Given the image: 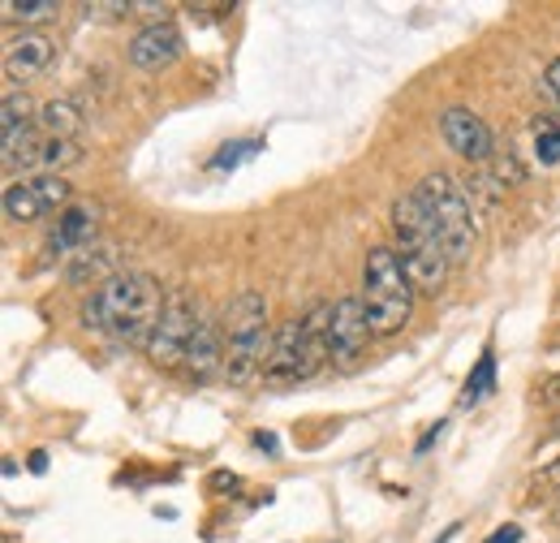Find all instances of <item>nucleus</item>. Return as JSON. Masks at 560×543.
Listing matches in <instances>:
<instances>
[{
  "label": "nucleus",
  "instance_id": "obj_1",
  "mask_svg": "<svg viewBox=\"0 0 560 543\" xmlns=\"http://www.w3.org/2000/svg\"><path fill=\"white\" fill-rule=\"evenodd\" d=\"M164 289L147 276V272H117L113 280H104L100 289H91V298L82 302V324L91 333L121 340V345H142L155 333L160 315H164Z\"/></svg>",
  "mask_w": 560,
  "mask_h": 543
},
{
  "label": "nucleus",
  "instance_id": "obj_2",
  "mask_svg": "<svg viewBox=\"0 0 560 543\" xmlns=\"http://www.w3.org/2000/svg\"><path fill=\"white\" fill-rule=\"evenodd\" d=\"M220 328H224V376L246 389L255 380H264L268 371V358H272V328H268V302L259 289H242L224 315H220Z\"/></svg>",
  "mask_w": 560,
  "mask_h": 543
},
{
  "label": "nucleus",
  "instance_id": "obj_3",
  "mask_svg": "<svg viewBox=\"0 0 560 543\" xmlns=\"http://www.w3.org/2000/svg\"><path fill=\"white\" fill-rule=\"evenodd\" d=\"M415 280L401 268V255L393 246H375L362 264V311L371 320L375 337H393L410 324L415 311Z\"/></svg>",
  "mask_w": 560,
  "mask_h": 543
},
{
  "label": "nucleus",
  "instance_id": "obj_4",
  "mask_svg": "<svg viewBox=\"0 0 560 543\" xmlns=\"http://www.w3.org/2000/svg\"><path fill=\"white\" fill-rule=\"evenodd\" d=\"M328 320H332V302H315L306 315L280 324L277 340H272V358L264 380L268 384H302L311 380L332 354H328Z\"/></svg>",
  "mask_w": 560,
  "mask_h": 543
},
{
  "label": "nucleus",
  "instance_id": "obj_5",
  "mask_svg": "<svg viewBox=\"0 0 560 543\" xmlns=\"http://www.w3.org/2000/svg\"><path fill=\"white\" fill-rule=\"evenodd\" d=\"M393 233H397L401 268L410 272L415 289H419V293H440L444 280H448L453 259H448L440 233L431 229V220H427V211L419 207L415 195H406V199L393 204Z\"/></svg>",
  "mask_w": 560,
  "mask_h": 543
},
{
  "label": "nucleus",
  "instance_id": "obj_6",
  "mask_svg": "<svg viewBox=\"0 0 560 543\" xmlns=\"http://www.w3.org/2000/svg\"><path fill=\"white\" fill-rule=\"evenodd\" d=\"M419 207L427 211L431 229L440 233L444 251L453 264H466L470 251H475V207L466 199L462 182L453 173H427L422 186L415 190Z\"/></svg>",
  "mask_w": 560,
  "mask_h": 543
},
{
  "label": "nucleus",
  "instance_id": "obj_7",
  "mask_svg": "<svg viewBox=\"0 0 560 543\" xmlns=\"http://www.w3.org/2000/svg\"><path fill=\"white\" fill-rule=\"evenodd\" d=\"M199 328H203V315H199L195 298L182 293V289H173L168 302H164V315H160L155 333L147 340V358H151L155 367H164V371H168V367H186Z\"/></svg>",
  "mask_w": 560,
  "mask_h": 543
},
{
  "label": "nucleus",
  "instance_id": "obj_8",
  "mask_svg": "<svg viewBox=\"0 0 560 543\" xmlns=\"http://www.w3.org/2000/svg\"><path fill=\"white\" fill-rule=\"evenodd\" d=\"M66 204H70L66 177H18L13 186H4V216L13 224H31Z\"/></svg>",
  "mask_w": 560,
  "mask_h": 543
},
{
  "label": "nucleus",
  "instance_id": "obj_9",
  "mask_svg": "<svg viewBox=\"0 0 560 543\" xmlns=\"http://www.w3.org/2000/svg\"><path fill=\"white\" fill-rule=\"evenodd\" d=\"M440 135H444V142L462 160H470V164H488L491 151H495L488 122L479 113H470V108H444L440 113Z\"/></svg>",
  "mask_w": 560,
  "mask_h": 543
},
{
  "label": "nucleus",
  "instance_id": "obj_10",
  "mask_svg": "<svg viewBox=\"0 0 560 543\" xmlns=\"http://www.w3.org/2000/svg\"><path fill=\"white\" fill-rule=\"evenodd\" d=\"M371 337H375V333H371V320H366V311H362V298H341V302H332L328 354H332L337 362H353V358L366 349Z\"/></svg>",
  "mask_w": 560,
  "mask_h": 543
},
{
  "label": "nucleus",
  "instance_id": "obj_11",
  "mask_svg": "<svg viewBox=\"0 0 560 543\" xmlns=\"http://www.w3.org/2000/svg\"><path fill=\"white\" fill-rule=\"evenodd\" d=\"M182 57V31L173 22H151L142 26L130 44V61L139 69H164Z\"/></svg>",
  "mask_w": 560,
  "mask_h": 543
},
{
  "label": "nucleus",
  "instance_id": "obj_12",
  "mask_svg": "<svg viewBox=\"0 0 560 543\" xmlns=\"http://www.w3.org/2000/svg\"><path fill=\"white\" fill-rule=\"evenodd\" d=\"M48 66H52V39L48 35L26 31L18 39H9V48H4V73L13 82H31V78H39Z\"/></svg>",
  "mask_w": 560,
  "mask_h": 543
},
{
  "label": "nucleus",
  "instance_id": "obj_13",
  "mask_svg": "<svg viewBox=\"0 0 560 543\" xmlns=\"http://www.w3.org/2000/svg\"><path fill=\"white\" fill-rule=\"evenodd\" d=\"M0 126H4V164H13V160L39 138L35 135V126H39L35 104H31L26 95H9L4 108H0Z\"/></svg>",
  "mask_w": 560,
  "mask_h": 543
},
{
  "label": "nucleus",
  "instance_id": "obj_14",
  "mask_svg": "<svg viewBox=\"0 0 560 543\" xmlns=\"http://www.w3.org/2000/svg\"><path fill=\"white\" fill-rule=\"evenodd\" d=\"M95 242V207L91 204H70L57 216V229H52V255H78Z\"/></svg>",
  "mask_w": 560,
  "mask_h": 543
},
{
  "label": "nucleus",
  "instance_id": "obj_15",
  "mask_svg": "<svg viewBox=\"0 0 560 543\" xmlns=\"http://www.w3.org/2000/svg\"><path fill=\"white\" fill-rule=\"evenodd\" d=\"M215 371H224V328L215 320H203L199 337L190 345V358H186V376L203 384Z\"/></svg>",
  "mask_w": 560,
  "mask_h": 543
},
{
  "label": "nucleus",
  "instance_id": "obj_16",
  "mask_svg": "<svg viewBox=\"0 0 560 543\" xmlns=\"http://www.w3.org/2000/svg\"><path fill=\"white\" fill-rule=\"evenodd\" d=\"M117 272H121V259H117L113 246H86V251H78L70 264H66V280H70V285H91V289H100V285L113 280Z\"/></svg>",
  "mask_w": 560,
  "mask_h": 543
},
{
  "label": "nucleus",
  "instance_id": "obj_17",
  "mask_svg": "<svg viewBox=\"0 0 560 543\" xmlns=\"http://www.w3.org/2000/svg\"><path fill=\"white\" fill-rule=\"evenodd\" d=\"M39 130L48 138H73L82 130V113H78V104L70 100H52V104H44L39 108Z\"/></svg>",
  "mask_w": 560,
  "mask_h": 543
},
{
  "label": "nucleus",
  "instance_id": "obj_18",
  "mask_svg": "<svg viewBox=\"0 0 560 543\" xmlns=\"http://www.w3.org/2000/svg\"><path fill=\"white\" fill-rule=\"evenodd\" d=\"M491 389H495V358H491V349L479 358V367H475V376L466 380V393H462V406H479L483 397H488Z\"/></svg>",
  "mask_w": 560,
  "mask_h": 543
},
{
  "label": "nucleus",
  "instance_id": "obj_19",
  "mask_svg": "<svg viewBox=\"0 0 560 543\" xmlns=\"http://www.w3.org/2000/svg\"><path fill=\"white\" fill-rule=\"evenodd\" d=\"M0 13H4V22H44V18H52L57 13V0H4L0 4Z\"/></svg>",
  "mask_w": 560,
  "mask_h": 543
},
{
  "label": "nucleus",
  "instance_id": "obj_20",
  "mask_svg": "<svg viewBox=\"0 0 560 543\" xmlns=\"http://www.w3.org/2000/svg\"><path fill=\"white\" fill-rule=\"evenodd\" d=\"M535 151H539L544 164H560V126L552 117L535 122Z\"/></svg>",
  "mask_w": 560,
  "mask_h": 543
},
{
  "label": "nucleus",
  "instance_id": "obj_21",
  "mask_svg": "<svg viewBox=\"0 0 560 543\" xmlns=\"http://www.w3.org/2000/svg\"><path fill=\"white\" fill-rule=\"evenodd\" d=\"M255 151V142H233V147H224V155H215V169H233L242 155H250Z\"/></svg>",
  "mask_w": 560,
  "mask_h": 543
},
{
  "label": "nucleus",
  "instance_id": "obj_22",
  "mask_svg": "<svg viewBox=\"0 0 560 543\" xmlns=\"http://www.w3.org/2000/svg\"><path fill=\"white\" fill-rule=\"evenodd\" d=\"M488 543H522V527L509 522V527H500L495 535H488Z\"/></svg>",
  "mask_w": 560,
  "mask_h": 543
},
{
  "label": "nucleus",
  "instance_id": "obj_23",
  "mask_svg": "<svg viewBox=\"0 0 560 543\" xmlns=\"http://www.w3.org/2000/svg\"><path fill=\"white\" fill-rule=\"evenodd\" d=\"M548 86H552V95L560 100V57L552 61V66H548Z\"/></svg>",
  "mask_w": 560,
  "mask_h": 543
},
{
  "label": "nucleus",
  "instance_id": "obj_24",
  "mask_svg": "<svg viewBox=\"0 0 560 543\" xmlns=\"http://www.w3.org/2000/svg\"><path fill=\"white\" fill-rule=\"evenodd\" d=\"M544 393H548V397H552V402H560V376H552V380H548V384H544Z\"/></svg>",
  "mask_w": 560,
  "mask_h": 543
},
{
  "label": "nucleus",
  "instance_id": "obj_25",
  "mask_svg": "<svg viewBox=\"0 0 560 543\" xmlns=\"http://www.w3.org/2000/svg\"><path fill=\"white\" fill-rule=\"evenodd\" d=\"M44 466H48V458H44V453H31V471H35V475H39V471H44Z\"/></svg>",
  "mask_w": 560,
  "mask_h": 543
},
{
  "label": "nucleus",
  "instance_id": "obj_26",
  "mask_svg": "<svg viewBox=\"0 0 560 543\" xmlns=\"http://www.w3.org/2000/svg\"><path fill=\"white\" fill-rule=\"evenodd\" d=\"M557 436H560V418H557Z\"/></svg>",
  "mask_w": 560,
  "mask_h": 543
}]
</instances>
